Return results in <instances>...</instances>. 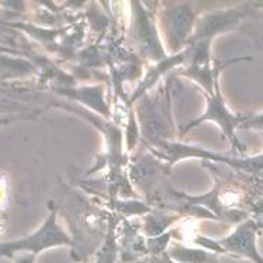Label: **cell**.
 Segmentation results:
<instances>
[{"label":"cell","instance_id":"4fadbf2b","mask_svg":"<svg viewBox=\"0 0 263 263\" xmlns=\"http://www.w3.org/2000/svg\"><path fill=\"white\" fill-rule=\"evenodd\" d=\"M178 219L177 215H165L158 212H149L144 218V233L148 238H155L165 233L168 228Z\"/></svg>","mask_w":263,"mask_h":263},{"label":"cell","instance_id":"30bf717a","mask_svg":"<svg viewBox=\"0 0 263 263\" xmlns=\"http://www.w3.org/2000/svg\"><path fill=\"white\" fill-rule=\"evenodd\" d=\"M182 64H188V50L186 49H184L181 53H178V54L168 55L165 60H162V62L155 63V66H153L147 71L145 77L142 79L138 88L133 94V97L129 98V105H133L135 101H138L144 94L149 92V90L158 83V80L164 74L171 71L172 68L182 66Z\"/></svg>","mask_w":263,"mask_h":263},{"label":"cell","instance_id":"5bb4252c","mask_svg":"<svg viewBox=\"0 0 263 263\" xmlns=\"http://www.w3.org/2000/svg\"><path fill=\"white\" fill-rule=\"evenodd\" d=\"M34 68L29 62L25 60H10L0 57V76H20V74H30Z\"/></svg>","mask_w":263,"mask_h":263},{"label":"cell","instance_id":"277c9868","mask_svg":"<svg viewBox=\"0 0 263 263\" xmlns=\"http://www.w3.org/2000/svg\"><path fill=\"white\" fill-rule=\"evenodd\" d=\"M206 97V107L205 111L201 117H198L195 120H192L191 123L185 125L182 131H181V137H184L190 129L195 128L196 125L205 123V121H212L215 123L220 129L222 133L225 134L228 140L231 141L232 147L239 151V153H245V147L243 144L239 141L238 135H236V129L240 128V125L245 120V116H238V114H233L232 111L229 110L227 107V103L223 100V96L220 92L219 87V80L215 83L214 94H205Z\"/></svg>","mask_w":263,"mask_h":263},{"label":"cell","instance_id":"d6986e66","mask_svg":"<svg viewBox=\"0 0 263 263\" xmlns=\"http://www.w3.org/2000/svg\"><path fill=\"white\" fill-rule=\"evenodd\" d=\"M240 128L256 129L260 134H263V112L245 116V120H243V123L240 125Z\"/></svg>","mask_w":263,"mask_h":263},{"label":"cell","instance_id":"9a60e30c","mask_svg":"<svg viewBox=\"0 0 263 263\" xmlns=\"http://www.w3.org/2000/svg\"><path fill=\"white\" fill-rule=\"evenodd\" d=\"M172 232H165L155 238H148L145 242V251L153 255V257L162 256L168 251V245L171 242Z\"/></svg>","mask_w":263,"mask_h":263},{"label":"cell","instance_id":"7a4b0ae2","mask_svg":"<svg viewBox=\"0 0 263 263\" xmlns=\"http://www.w3.org/2000/svg\"><path fill=\"white\" fill-rule=\"evenodd\" d=\"M153 149L154 155L158 158L165 159L168 162V168H171L175 162L185 158H202L209 159V161H216V162H225L228 165L233 166L236 170H242L245 172L256 174L263 170V154L256 157H248V158H229L220 154L211 153L206 149H202L195 145H186V144H179L175 141H161L154 145H149Z\"/></svg>","mask_w":263,"mask_h":263},{"label":"cell","instance_id":"8992f818","mask_svg":"<svg viewBox=\"0 0 263 263\" xmlns=\"http://www.w3.org/2000/svg\"><path fill=\"white\" fill-rule=\"evenodd\" d=\"M195 22L196 16L190 3H174L162 10L161 23L165 30L166 43L174 54L181 53L182 47H188Z\"/></svg>","mask_w":263,"mask_h":263},{"label":"cell","instance_id":"44dd1931","mask_svg":"<svg viewBox=\"0 0 263 263\" xmlns=\"http://www.w3.org/2000/svg\"><path fill=\"white\" fill-rule=\"evenodd\" d=\"M23 116H14V117H0V125H5V124L12 123V121H16L18 118H22Z\"/></svg>","mask_w":263,"mask_h":263},{"label":"cell","instance_id":"ba28073f","mask_svg":"<svg viewBox=\"0 0 263 263\" xmlns=\"http://www.w3.org/2000/svg\"><path fill=\"white\" fill-rule=\"evenodd\" d=\"M263 229V222L255 219H245L235 228L228 236L218 239L225 253L236 257H245L253 263H263V256L257 251L256 239L259 231Z\"/></svg>","mask_w":263,"mask_h":263},{"label":"cell","instance_id":"6da1fadb","mask_svg":"<svg viewBox=\"0 0 263 263\" xmlns=\"http://www.w3.org/2000/svg\"><path fill=\"white\" fill-rule=\"evenodd\" d=\"M135 103L141 135L148 147L161 141L175 140L168 87L159 88L154 96L147 92Z\"/></svg>","mask_w":263,"mask_h":263},{"label":"cell","instance_id":"9c48e42d","mask_svg":"<svg viewBox=\"0 0 263 263\" xmlns=\"http://www.w3.org/2000/svg\"><path fill=\"white\" fill-rule=\"evenodd\" d=\"M249 57H240V59H233V60H227V62H211L205 66H186V68L181 70L179 74L188 77V79L196 81L199 86L203 88L205 94H214L215 83L219 80V74L223 68L238 62H251Z\"/></svg>","mask_w":263,"mask_h":263},{"label":"cell","instance_id":"3957f363","mask_svg":"<svg viewBox=\"0 0 263 263\" xmlns=\"http://www.w3.org/2000/svg\"><path fill=\"white\" fill-rule=\"evenodd\" d=\"M73 240L59 222L57 211L51 209L43 225L26 238L3 242L0 243V256L13 257L17 253H33L39 255L42 252L57 248V246H71Z\"/></svg>","mask_w":263,"mask_h":263},{"label":"cell","instance_id":"ac0fdd59","mask_svg":"<svg viewBox=\"0 0 263 263\" xmlns=\"http://www.w3.org/2000/svg\"><path fill=\"white\" fill-rule=\"evenodd\" d=\"M194 243L196 246H199L205 251L212 252V253H216V255H222L225 253V251L222 249V246L219 245L218 239L208 238V236H198V238L194 239Z\"/></svg>","mask_w":263,"mask_h":263},{"label":"cell","instance_id":"e0dca14e","mask_svg":"<svg viewBox=\"0 0 263 263\" xmlns=\"http://www.w3.org/2000/svg\"><path fill=\"white\" fill-rule=\"evenodd\" d=\"M140 125L134 116V111L129 110L128 112V125H127V133H125V141H127V148L129 151L134 149L137 145V141L140 138Z\"/></svg>","mask_w":263,"mask_h":263},{"label":"cell","instance_id":"52a82bcc","mask_svg":"<svg viewBox=\"0 0 263 263\" xmlns=\"http://www.w3.org/2000/svg\"><path fill=\"white\" fill-rule=\"evenodd\" d=\"M246 14L248 10L240 7L203 13L202 16L196 17L194 34L191 37L188 46L195 42H205L211 44L216 36L235 29L245 18Z\"/></svg>","mask_w":263,"mask_h":263},{"label":"cell","instance_id":"484cf974","mask_svg":"<svg viewBox=\"0 0 263 263\" xmlns=\"http://www.w3.org/2000/svg\"><path fill=\"white\" fill-rule=\"evenodd\" d=\"M262 208H263V203H262Z\"/></svg>","mask_w":263,"mask_h":263},{"label":"cell","instance_id":"7402d4cb","mask_svg":"<svg viewBox=\"0 0 263 263\" xmlns=\"http://www.w3.org/2000/svg\"><path fill=\"white\" fill-rule=\"evenodd\" d=\"M14 107H16V105L10 104V103H3V101H0V110H12Z\"/></svg>","mask_w":263,"mask_h":263},{"label":"cell","instance_id":"cb8c5ba5","mask_svg":"<svg viewBox=\"0 0 263 263\" xmlns=\"http://www.w3.org/2000/svg\"><path fill=\"white\" fill-rule=\"evenodd\" d=\"M164 257H165V260H166V263H175V262H172L171 259H170V257L166 256V255H164Z\"/></svg>","mask_w":263,"mask_h":263},{"label":"cell","instance_id":"d4e9b609","mask_svg":"<svg viewBox=\"0 0 263 263\" xmlns=\"http://www.w3.org/2000/svg\"><path fill=\"white\" fill-rule=\"evenodd\" d=\"M260 135H262V138H263V134H260Z\"/></svg>","mask_w":263,"mask_h":263},{"label":"cell","instance_id":"603a6c76","mask_svg":"<svg viewBox=\"0 0 263 263\" xmlns=\"http://www.w3.org/2000/svg\"><path fill=\"white\" fill-rule=\"evenodd\" d=\"M151 263H166V260L165 257H164V255H162V256L151 257Z\"/></svg>","mask_w":263,"mask_h":263},{"label":"cell","instance_id":"2e32d148","mask_svg":"<svg viewBox=\"0 0 263 263\" xmlns=\"http://www.w3.org/2000/svg\"><path fill=\"white\" fill-rule=\"evenodd\" d=\"M117 208L120 211V214L127 215V216L149 214V206L140 201H118Z\"/></svg>","mask_w":263,"mask_h":263},{"label":"cell","instance_id":"5b68a950","mask_svg":"<svg viewBox=\"0 0 263 263\" xmlns=\"http://www.w3.org/2000/svg\"><path fill=\"white\" fill-rule=\"evenodd\" d=\"M131 7H133L131 36L140 53L154 63L165 60L168 55L165 54L164 44L159 39L158 29L154 23L153 17L140 2H133Z\"/></svg>","mask_w":263,"mask_h":263},{"label":"cell","instance_id":"ffe728a7","mask_svg":"<svg viewBox=\"0 0 263 263\" xmlns=\"http://www.w3.org/2000/svg\"><path fill=\"white\" fill-rule=\"evenodd\" d=\"M36 256L33 253H17L14 255V263H36Z\"/></svg>","mask_w":263,"mask_h":263},{"label":"cell","instance_id":"8fae6325","mask_svg":"<svg viewBox=\"0 0 263 263\" xmlns=\"http://www.w3.org/2000/svg\"><path fill=\"white\" fill-rule=\"evenodd\" d=\"M62 88L63 90H57L62 96L79 101L83 105L88 107L90 110L98 112L104 118H110V105L105 101V90L101 84L77 87V88H74V87H62Z\"/></svg>","mask_w":263,"mask_h":263},{"label":"cell","instance_id":"7c38bea8","mask_svg":"<svg viewBox=\"0 0 263 263\" xmlns=\"http://www.w3.org/2000/svg\"><path fill=\"white\" fill-rule=\"evenodd\" d=\"M166 256L175 263H219L218 255L202 248H186L177 245L168 249Z\"/></svg>","mask_w":263,"mask_h":263}]
</instances>
